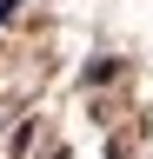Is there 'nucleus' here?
<instances>
[{"label": "nucleus", "mask_w": 153, "mask_h": 159, "mask_svg": "<svg viewBox=\"0 0 153 159\" xmlns=\"http://www.w3.org/2000/svg\"><path fill=\"white\" fill-rule=\"evenodd\" d=\"M13 7H20V0H0V27H7V13H13Z\"/></svg>", "instance_id": "f257e3e1"}]
</instances>
